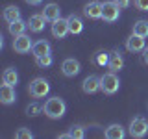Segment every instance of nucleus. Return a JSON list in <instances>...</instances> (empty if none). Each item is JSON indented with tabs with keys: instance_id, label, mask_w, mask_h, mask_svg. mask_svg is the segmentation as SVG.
<instances>
[{
	"instance_id": "1",
	"label": "nucleus",
	"mask_w": 148,
	"mask_h": 139,
	"mask_svg": "<svg viewBox=\"0 0 148 139\" xmlns=\"http://www.w3.org/2000/svg\"><path fill=\"white\" fill-rule=\"evenodd\" d=\"M67 111V104L59 96H50L48 100L43 104V113L48 119H61Z\"/></svg>"
},
{
	"instance_id": "2",
	"label": "nucleus",
	"mask_w": 148,
	"mask_h": 139,
	"mask_svg": "<svg viewBox=\"0 0 148 139\" xmlns=\"http://www.w3.org/2000/svg\"><path fill=\"white\" fill-rule=\"evenodd\" d=\"M120 87V80L117 76V72L109 71L104 76H100V91H104L106 95H115Z\"/></svg>"
},
{
	"instance_id": "3",
	"label": "nucleus",
	"mask_w": 148,
	"mask_h": 139,
	"mask_svg": "<svg viewBox=\"0 0 148 139\" xmlns=\"http://www.w3.org/2000/svg\"><path fill=\"white\" fill-rule=\"evenodd\" d=\"M28 91H30V95L34 96V98H45L46 95L50 93V83L46 78H34V80L30 82V85H28Z\"/></svg>"
},
{
	"instance_id": "4",
	"label": "nucleus",
	"mask_w": 148,
	"mask_h": 139,
	"mask_svg": "<svg viewBox=\"0 0 148 139\" xmlns=\"http://www.w3.org/2000/svg\"><path fill=\"white\" fill-rule=\"evenodd\" d=\"M146 133H148V120L145 117H133L132 122H130V136L141 139Z\"/></svg>"
},
{
	"instance_id": "5",
	"label": "nucleus",
	"mask_w": 148,
	"mask_h": 139,
	"mask_svg": "<svg viewBox=\"0 0 148 139\" xmlns=\"http://www.w3.org/2000/svg\"><path fill=\"white\" fill-rule=\"evenodd\" d=\"M119 15H120V6L115 0H109V2L102 4V19H104L106 22L119 21Z\"/></svg>"
},
{
	"instance_id": "6",
	"label": "nucleus",
	"mask_w": 148,
	"mask_h": 139,
	"mask_svg": "<svg viewBox=\"0 0 148 139\" xmlns=\"http://www.w3.org/2000/svg\"><path fill=\"white\" fill-rule=\"evenodd\" d=\"M32 48H34V41L30 39V35L22 34V35H17L15 39H13V50H15L17 54H26V52H30Z\"/></svg>"
},
{
	"instance_id": "7",
	"label": "nucleus",
	"mask_w": 148,
	"mask_h": 139,
	"mask_svg": "<svg viewBox=\"0 0 148 139\" xmlns=\"http://www.w3.org/2000/svg\"><path fill=\"white\" fill-rule=\"evenodd\" d=\"M17 100V93H15V85H9V83H4L0 85V102L4 106H9Z\"/></svg>"
},
{
	"instance_id": "8",
	"label": "nucleus",
	"mask_w": 148,
	"mask_h": 139,
	"mask_svg": "<svg viewBox=\"0 0 148 139\" xmlns=\"http://www.w3.org/2000/svg\"><path fill=\"white\" fill-rule=\"evenodd\" d=\"M82 67H80V61L74 58H67L65 61L61 63V72L65 74L67 78H74L76 74H80Z\"/></svg>"
},
{
	"instance_id": "9",
	"label": "nucleus",
	"mask_w": 148,
	"mask_h": 139,
	"mask_svg": "<svg viewBox=\"0 0 148 139\" xmlns=\"http://www.w3.org/2000/svg\"><path fill=\"white\" fill-rule=\"evenodd\" d=\"M145 37H141V35H137V34H132L126 39V50L128 52H143L145 50Z\"/></svg>"
},
{
	"instance_id": "10",
	"label": "nucleus",
	"mask_w": 148,
	"mask_h": 139,
	"mask_svg": "<svg viewBox=\"0 0 148 139\" xmlns=\"http://www.w3.org/2000/svg\"><path fill=\"white\" fill-rule=\"evenodd\" d=\"M67 34H71V32H69V19L59 17L58 21L52 22V35L56 37V39H63Z\"/></svg>"
},
{
	"instance_id": "11",
	"label": "nucleus",
	"mask_w": 148,
	"mask_h": 139,
	"mask_svg": "<svg viewBox=\"0 0 148 139\" xmlns=\"http://www.w3.org/2000/svg\"><path fill=\"white\" fill-rule=\"evenodd\" d=\"M82 89L85 95H95L96 91H100V76H96V74L87 76L82 83Z\"/></svg>"
},
{
	"instance_id": "12",
	"label": "nucleus",
	"mask_w": 148,
	"mask_h": 139,
	"mask_svg": "<svg viewBox=\"0 0 148 139\" xmlns=\"http://www.w3.org/2000/svg\"><path fill=\"white\" fill-rule=\"evenodd\" d=\"M83 15L87 19H102V2L98 0H91L89 4H85V8H83Z\"/></svg>"
},
{
	"instance_id": "13",
	"label": "nucleus",
	"mask_w": 148,
	"mask_h": 139,
	"mask_svg": "<svg viewBox=\"0 0 148 139\" xmlns=\"http://www.w3.org/2000/svg\"><path fill=\"white\" fill-rule=\"evenodd\" d=\"M45 24H46V19L43 13H39V15H32L28 19V30L34 32V34H41V32L45 30Z\"/></svg>"
},
{
	"instance_id": "14",
	"label": "nucleus",
	"mask_w": 148,
	"mask_h": 139,
	"mask_svg": "<svg viewBox=\"0 0 148 139\" xmlns=\"http://www.w3.org/2000/svg\"><path fill=\"white\" fill-rule=\"evenodd\" d=\"M104 136L108 139H122L124 136H126V130H124L122 124L113 122V124H109V126L104 130Z\"/></svg>"
},
{
	"instance_id": "15",
	"label": "nucleus",
	"mask_w": 148,
	"mask_h": 139,
	"mask_svg": "<svg viewBox=\"0 0 148 139\" xmlns=\"http://www.w3.org/2000/svg\"><path fill=\"white\" fill-rule=\"evenodd\" d=\"M43 15H45L46 21L54 22V21H58V19L61 17V8H59L56 2H50V4H46V6H45V9H43Z\"/></svg>"
},
{
	"instance_id": "16",
	"label": "nucleus",
	"mask_w": 148,
	"mask_h": 139,
	"mask_svg": "<svg viewBox=\"0 0 148 139\" xmlns=\"http://www.w3.org/2000/svg\"><path fill=\"white\" fill-rule=\"evenodd\" d=\"M108 69H109V71H113V72H119V71H122V69H124V58L120 56L119 50H115V52L109 54Z\"/></svg>"
},
{
	"instance_id": "17",
	"label": "nucleus",
	"mask_w": 148,
	"mask_h": 139,
	"mask_svg": "<svg viewBox=\"0 0 148 139\" xmlns=\"http://www.w3.org/2000/svg\"><path fill=\"white\" fill-rule=\"evenodd\" d=\"M52 52V46H50V43L46 39H39L34 43V48H32V54L35 56V58H39V56H46Z\"/></svg>"
},
{
	"instance_id": "18",
	"label": "nucleus",
	"mask_w": 148,
	"mask_h": 139,
	"mask_svg": "<svg viewBox=\"0 0 148 139\" xmlns=\"http://www.w3.org/2000/svg\"><path fill=\"white\" fill-rule=\"evenodd\" d=\"M8 30H9V34H11L13 37L22 35V34H26V30H28V21H22V19H18V21L11 22V24H8Z\"/></svg>"
},
{
	"instance_id": "19",
	"label": "nucleus",
	"mask_w": 148,
	"mask_h": 139,
	"mask_svg": "<svg viewBox=\"0 0 148 139\" xmlns=\"http://www.w3.org/2000/svg\"><path fill=\"white\" fill-rule=\"evenodd\" d=\"M69 32H71L72 35H78V34H82V30H83V22H82V19L78 17V15H69Z\"/></svg>"
},
{
	"instance_id": "20",
	"label": "nucleus",
	"mask_w": 148,
	"mask_h": 139,
	"mask_svg": "<svg viewBox=\"0 0 148 139\" xmlns=\"http://www.w3.org/2000/svg\"><path fill=\"white\" fill-rule=\"evenodd\" d=\"M4 21L8 22V24H11V22H15L21 19V9H18L17 6H8L6 9H4Z\"/></svg>"
},
{
	"instance_id": "21",
	"label": "nucleus",
	"mask_w": 148,
	"mask_h": 139,
	"mask_svg": "<svg viewBox=\"0 0 148 139\" xmlns=\"http://www.w3.org/2000/svg\"><path fill=\"white\" fill-rule=\"evenodd\" d=\"M2 82L9 83V85H17V83H18V74H17L15 69H11V67L6 69L4 74H2Z\"/></svg>"
},
{
	"instance_id": "22",
	"label": "nucleus",
	"mask_w": 148,
	"mask_h": 139,
	"mask_svg": "<svg viewBox=\"0 0 148 139\" xmlns=\"http://www.w3.org/2000/svg\"><path fill=\"white\" fill-rule=\"evenodd\" d=\"M133 34L141 35V37H148V21H137L133 24Z\"/></svg>"
},
{
	"instance_id": "23",
	"label": "nucleus",
	"mask_w": 148,
	"mask_h": 139,
	"mask_svg": "<svg viewBox=\"0 0 148 139\" xmlns=\"http://www.w3.org/2000/svg\"><path fill=\"white\" fill-rule=\"evenodd\" d=\"M69 133H71V139H83V137H85V130H83V126H80V124L71 126Z\"/></svg>"
},
{
	"instance_id": "24",
	"label": "nucleus",
	"mask_w": 148,
	"mask_h": 139,
	"mask_svg": "<svg viewBox=\"0 0 148 139\" xmlns=\"http://www.w3.org/2000/svg\"><path fill=\"white\" fill-rule=\"evenodd\" d=\"M52 54H46V56H39V58H35V63H37V67H41V69H45V67H50L52 65Z\"/></svg>"
},
{
	"instance_id": "25",
	"label": "nucleus",
	"mask_w": 148,
	"mask_h": 139,
	"mask_svg": "<svg viewBox=\"0 0 148 139\" xmlns=\"http://www.w3.org/2000/svg\"><path fill=\"white\" fill-rule=\"evenodd\" d=\"M39 111H43V106H39L37 102H32V104L26 106V115L28 117H35V115H39Z\"/></svg>"
},
{
	"instance_id": "26",
	"label": "nucleus",
	"mask_w": 148,
	"mask_h": 139,
	"mask_svg": "<svg viewBox=\"0 0 148 139\" xmlns=\"http://www.w3.org/2000/svg\"><path fill=\"white\" fill-rule=\"evenodd\" d=\"M15 137L17 139H32L34 137V133L30 132V128H18L15 132Z\"/></svg>"
},
{
	"instance_id": "27",
	"label": "nucleus",
	"mask_w": 148,
	"mask_h": 139,
	"mask_svg": "<svg viewBox=\"0 0 148 139\" xmlns=\"http://www.w3.org/2000/svg\"><path fill=\"white\" fill-rule=\"evenodd\" d=\"M96 63L102 65V67H108V63H109V54H106V52H98V56H96Z\"/></svg>"
},
{
	"instance_id": "28",
	"label": "nucleus",
	"mask_w": 148,
	"mask_h": 139,
	"mask_svg": "<svg viewBox=\"0 0 148 139\" xmlns=\"http://www.w3.org/2000/svg\"><path fill=\"white\" fill-rule=\"evenodd\" d=\"M133 4L139 11H148V0H133Z\"/></svg>"
},
{
	"instance_id": "29",
	"label": "nucleus",
	"mask_w": 148,
	"mask_h": 139,
	"mask_svg": "<svg viewBox=\"0 0 148 139\" xmlns=\"http://www.w3.org/2000/svg\"><path fill=\"white\" fill-rule=\"evenodd\" d=\"M115 2H117L120 8H128L130 4H132V0H115Z\"/></svg>"
},
{
	"instance_id": "30",
	"label": "nucleus",
	"mask_w": 148,
	"mask_h": 139,
	"mask_svg": "<svg viewBox=\"0 0 148 139\" xmlns=\"http://www.w3.org/2000/svg\"><path fill=\"white\" fill-rule=\"evenodd\" d=\"M24 2H26V4H30V6H39L43 0H24Z\"/></svg>"
},
{
	"instance_id": "31",
	"label": "nucleus",
	"mask_w": 148,
	"mask_h": 139,
	"mask_svg": "<svg viewBox=\"0 0 148 139\" xmlns=\"http://www.w3.org/2000/svg\"><path fill=\"white\" fill-rule=\"evenodd\" d=\"M143 59H145V63L148 65V46H145V50H143Z\"/></svg>"
}]
</instances>
